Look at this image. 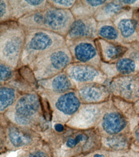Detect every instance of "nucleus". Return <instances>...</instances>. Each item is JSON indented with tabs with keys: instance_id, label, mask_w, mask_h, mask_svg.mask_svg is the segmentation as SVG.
<instances>
[{
	"instance_id": "nucleus-28",
	"label": "nucleus",
	"mask_w": 139,
	"mask_h": 157,
	"mask_svg": "<svg viewBox=\"0 0 139 157\" xmlns=\"http://www.w3.org/2000/svg\"><path fill=\"white\" fill-rule=\"evenodd\" d=\"M131 139L135 144L139 147V124L134 128L133 131Z\"/></svg>"
},
{
	"instance_id": "nucleus-1",
	"label": "nucleus",
	"mask_w": 139,
	"mask_h": 157,
	"mask_svg": "<svg viewBox=\"0 0 139 157\" xmlns=\"http://www.w3.org/2000/svg\"><path fill=\"white\" fill-rule=\"evenodd\" d=\"M75 19L71 10L59 9L48 3L43 9L25 16L17 22L26 29H42L65 37Z\"/></svg>"
},
{
	"instance_id": "nucleus-17",
	"label": "nucleus",
	"mask_w": 139,
	"mask_h": 157,
	"mask_svg": "<svg viewBox=\"0 0 139 157\" xmlns=\"http://www.w3.org/2000/svg\"><path fill=\"white\" fill-rule=\"evenodd\" d=\"M96 42L100 52L102 62L114 63L121 58L128 51L130 44L111 43L101 39H97Z\"/></svg>"
},
{
	"instance_id": "nucleus-3",
	"label": "nucleus",
	"mask_w": 139,
	"mask_h": 157,
	"mask_svg": "<svg viewBox=\"0 0 139 157\" xmlns=\"http://www.w3.org/2000/svg\"><path fill=\"white\" fill-rule=\"evenodd\" d=\"M8 115L16 125L22 127H40L44 129L46 123L42 97L35 92L20 96L12 106Z\"/></svg>"
},
{
	"instance_id": "nucleus-6",
	"label": "nucleus",
	"mask_w": 139,
	"mask_h": 157,
	"mask_svg": "<svg viewBox=\"0 0 139 157\" xmlns=\"http://www.w3.org/2000/svg\"><path fill=\"white\" fill-rule=\"evenodd\" d=\"M100 69L110 81L118 76L139 74V43L130 44L126 54L114 63L101 62Z\"/></svg>"
},
{
	"instance_id": "nucleus-31",
	"label": "nucleus",
	"mask_w": 139,
	"mask_h": 157,
	"mask_svg": "<svg viewBox=\"0 0 139 157\" xmlns=\"http://www.w3.org/2000/svg\"><path fill=\"white\" fill-rule=\"evenodd\" d=\"M135 107H136V108L139 110V100H138L137 102H135Z\"/></svg>"
},
{
	"instance_id": "nucleus-2",
	"label": "nucleus",
	"mask_w": 139,
	"mask_h": 157,
	"mask_svg": "<svg viewBox=\"0 0 139 157\" xmlns=\"http://www.w3.org/2000/svg\"><path fill=\"white\" fill-rule=\"evenodd\" d=\"M26 37V29L17 21L0 24V63L18 69Z\"/></svg>"
},
{
	"instance_id": "nucleus-5",
	"label": "nucleus",
	"mask_w": 139,
	"mask_h": 157,
	"mask_svg": "<svg viewBox=\"0 0 139 157\" xmlns=\"http://www.w3.org/2000/svg\"><path fill=\"white\" fill-rule=\"evenodd\" d=\"M72 63L73 59L66 45L38 56L28 67L38 81L62 72Z\"/></svg>"
},
{
	"instance_id": "nucleus-24",
	"label": "nucleus",
	"mask_w": 139,
	"mask_h": 157,
	"mask_svg": "<svg viewBox=\"0 0 139 157\" xmlns=\"http://www.w3.org/2000/svg\"><path fill=\"white\" fill-rule=\"evenodd\" d=\"M16 89L9 84L1 85L0 88V110L1 113L5 112L17 100Z\"/></svg>"
},
{
	"instance_id": "nucleus-20",
	"label": "nucleus",
	"mask_w": 139,
	"mask_h": 157,
	"mask_svg": "<svg viewBox=\"0 0 139 157\" xmlns=\"http://www.w3.org/2000/svg\"><path fill=\"white\" fill-rule=\"evenodd\" d=\"M107 2L106 0H76L71 11L75 17H94L98 9Z\"/></svg>"
},
{
	"instance_id": "nucleus-8",
	"label": "nucleus",
	"mask_w": 139,
	"mask_h": 157,
	"mask_svg": "<svg viewBox=\"0 0 139 157\" xmlns=\"http://www.w3.org/2000/svg\"><path fill=\"white\" fill-rule=\"evenodd\" d=\"M101 136H113L129 133V121L126 116L115 107L107 106L98 124Z\"/></svg>"
},
{
	"instance_id": "nucleus-23",
	"label": "nucleus",
	"mask_w": 139,
	"mask_h": 157,
	"mask_svg": "<svg viewBox=\"0 0 139 157\" xmlns=\"http://www.w3.org/2000/svg\"><path fill=\"white\" fill-rule=\"evenodd\" d=\"M97 37L111 43L124 44L123 39L112 21L98 22Z\"/></svg>"
},
{
	"instance_id": "nucleus-15",
	"label": "nucleus",
	"mask_w": 139,
	"mask_h": 157,
	"mask_svg": "<svg viewBox=\"0 0 139 157\" xmlns=\"http://www.w3.org/2000/svg\"><path fill=\"white\" fill-rule=\"evenodd\" d=\"M57 95L53 106L64 119H71L82 106L77 91L76 90H72L64 94H57Z\"/></svg>"
},
{
	"instance_id": "nucleus-29",
	"label": "nucleus",
	"mask_w": 139,
	"mask_h": 157,
	"mask_svg": "<svg viewBox=\"0 0 139 157\" xmlns=\"http://www.w3.org/2000/svg\"><path fill=\"white\" fill-rule=\"evenodd\" d=\"M54 129H55V131L56 132L61 133V132H62L64 131L65 127H64L63 124H61V123H57V124H55Z\"/></svg>"
},
{
	"instance_id": "nucleus-25",
	"label": "nucleus",
	"mask_w": 139,
	"mask_h": 157,
	"mask_svg": "<svg viewBox=\"0 0 139 157\" xmlns=\"http://www.w3.org/2000/svg\"><path fill=\"white\" fill-rule=\"evenodd\" d=\"M16 69L12 68L9 65L0 63V82L1 85L8 84L13 79Z\"/></svg>"
},
{
	"instance_id": "nucleus-9",
	"label": "nucleus",
	"mask_w": 139,
	"mask_h": 157,
	"mask_svg": "<svg viewBox=\"0 0 139 157\" xmlns=\"http://www.w3.org/2000/svg\"><path fill=\"white\" fill-rule=\"evenodd\" d=\"M112 21L125 43H139V8H128Z\"/></svg>"
},
{
	"instance_id": "nucleus-7",
	"label": "nucleus",
	"mask_w": 139,
	"mask_h": 157,
	"mask_svg": "<svg viewBox=\"0 0 139 157\" xmlns=\"http://www.w3.org/2000/svg\"><path fill=\"white\" fill-rule=\"evenodd\" d=\"M96 39H79L66 42L73 63L89 64L100 69L102 60Z\"/></svg>"
},
{
	"instance_id": "nucleus-34",
	"label": "nucleus",
	"mask_w": 139,
	"mask_h": 157,
	"mask_svg": "<svg viewBox=\"0 0 139 157\" xmlns=\"http://www.w3.org/2000/svg\"><path fill=\"white\" fill-rule=\"evenodd\" d=\"M137 157H139V156H137Z\"/></svg>"
},
{
	"instance_id": "nucleus-26",
	"label": "nucleus",
	"mask_w": 139,
	"mask_h": 157,
	"mask_svg": "<svg viewBox=\"0 0 139 157\" xmlns=\"http://www.w3.org/2000/svg\"><path fill=\"white\" fill-rule=\"evenodd\" d=\"M13 21L12 10L9 0L0 1V23Z\"/></svg>"
},
{
	"instance_id": "nucleus-16",
	"label": "nucleus",
	"mask_w": 139,
	"mask_h": 157,
	"mask_svg": "<svg viewBox=\"0 0 139 157\" xmlns=\"http://www.w3.org/2000/svg\"><path fill=\"white\" fill-rule=\"evenodd\" d=\"M37 84L39 88L56 94H64L76 90V85L65 71L51 78L38 81Z\"/></svg>"
},
{
	"instance_id": "nucleus-22",
	"label": "nucleus",
	"mask_w": 139,
	"mask_h": 157,
	"mask_svg": "<svg viewBox=\"0 0 139 157\" xmlns=\"http://www.w3.org/2000/svg\"><path fill=\"white\" fill-rule=\"evenodd\" d=\"M131 136L123 134L113 136H101V146L106 149L113 151H123L131 146Z\"/></svg>"
},
{
	"instance_id": "nucleus-12",
	"label": "nucleus",
	"mask_w": 139,
	"mask_h": 157,
	"mask_svg": "<svg viewBox=\"0 0 139 157\" xmlns=\"http://www.w3.org/2000/svg\"><path fill=\"white\" fill-rule=\"evenodd\" d=\"M107 86L112 95L130 103L139 100L138 93V74L118 76L110 81Z\"/></svg>"
},
{
	"instance_id": "nucleus-14",
	"label": "nucleus",
	"mask_w": 139,
	"mask_h": 157,
	"mask_svg": "<svg viewBox=\"0 0 139 157\" xmlns=\"http://www.w3.org/2000/svg\"><path fill=\"white\" fill-rule=\"evenodd\" d=\"M76 91L82 102L100 104L108 102L112 95L107 86L99 83H90L76 87Z\"/></svg>"
},
{
	"instance_id": "nucleus-18",
	"label": "nucleus",
	"mask_w": 139,
	"mask_h": 157,
	"mask_svg": "<svg viewBox=\"0 0 139 157\" xmlns=\"http://www.w3.org/2000/svg\"><path fill=\"white\" fill-rule=\"evenodd\" d=\"M9 3L12 10L13 21H16L25 16L43 9L49 3L46 0H9Z\"/></svg>"
},
{
	"instance_id": "nucleus-21",
	"label": "nucleus",
	"mask_w": 139,
	"mask_h": 157,
	"mask_svg": "<svg viewBox=\"0 0 139 157\" xmlns=\"http://www.w3.org/2000/svg\"><path fill=\"white\" fill-rule=\"evenodd\" d=\"M9 141L15 147H21L30 144L33 136L28 130L17 125H10L6 130Z\"/></svg>"
},
{
	"instance_id": "nucleus-30",
	"label": "nucleus",
	"mask_w": 139,
	"mask_h": 157,
	"mask_svg": "<svg viewBox=\"0 0 139 157\" xmlns=\"http://www.w3.org/2000/svg\"><path fill=\"white\" fill-rule=\"evenodd\" d=\"M30 157H47L46 155L41 151H36L30 154Z\"/></svg>"
},
{
	"instance_id": "nucleus-11",
	"label": "nucleus",
	"mask_w": 139,
	"mask_h": 157,
	"mask_svg": "<svg viewBox=\"0 0 139 157\" xmlns=\"http://www.w3.org/2000/svg\"><path fill=\"white\" fill-rule=\"evenodd\" d=\"M107 102L100 104H86L81 106L77 113L72 117L68 125L77 129H92L100 121Z\"/></svg>"
},
{
	"instance_id": "nucleus-27",
	"label": "nucleus",
	"mask_w": 139,
	"mask_h": 157,
	"mask_svg": "<svg viewBox=\"0 0 139 157\" xmlns=\"http://www.w3.org/2000/svg\"><path fill=\"white\" fill-rule=\"evenodd\" d=\"M76 2V0H48V3L59 9L71 10Z\"/></svg>"
},
{
	"instance_id": "nucleus-32",
	"label": "nucleus",
	"mask_w": 139,
	"mask_h": 157,
	"mask_svg": "<svg viewBox=\"0 0 139 157\" xmlns=\"http://www.w3.org/2000/svg\"><path fill=\"white\" fill-rule=\"evenodd\" d=\"M94 157H105L103 155H100V154H96Z\"/></svg>"
},
{
	"instance_id": "nucleus-4",
	"label": "nucleus",
	"mask_w": 139,
	"mask_h": 157,
	"mask_svg": "<svg viewBox=\"0 0 139 157\" xmlns=\"http://www.w3.org/2000/svg\"><path fill=\"white\" fill-rule=\"evenodd\" d=\"M66 45L65 37L55 32L42 29H26L25 42L19 68L28 66L39 56Z\"/></svg>"
},
{
	"instance_id": "nucleus-19",
	"label": "nucleus",
	"mask_w": 139,
	"mask_h": 157,
	"mask_svg": "<svg viewBox=\"0 0 139 157\" xmlns=\"http://www.w3.org/2000/svg\"><path fill=\"white\" fill-rule=\"evenodd\" d=\"M130 7L126 6L119 1H108L99 8L94 17L97 22L112 21L120 13Z\"/></svg>"
},
{
	"instance_id": "nucleus-10",
	"label": "nucleus",
	"mask_w": 139,
	"mask_h": 157,
	"mask_svg": "<svg viewBox=\"0 0 139 157\" xmlns=\"http://www.w3.org/2000/svg\"><path fill=\"white\" fill-rule=\"evenodd\" d=\"M65 71L76 87L90 83L107 85L110 82L108 77L101 69L89 64L72 63L65 70Z\"/></svg>"
},
{
	"instance_id": "nucleus-33",
	"label": "nucleus",
	"mask_w": 139,
	"mask_h": 157,
	"mask_svg": "<svg viewBox=\"0 0 139 157\" xmlns=\"http://www.w3.org/2000/svg\"><path fill=\"white\" fill-rule=\"evenodd\" d=\"M138 93L139 95V74H138Z\"/></svg>"
},
{
	"instance_id": "nucleus-13",
	"label": "nucleus",
	"mask_w": 139,
	"mask_h": 157,
	"mask_svg": "<svg viewBox=\"0 0 139 157\" xmlns=\"http://www.w3.org/2000/svg\"><path fill=\"white\" fill-rule=\"evenodd\" d=\"M97 23L94 17H75L65 37L66 42L79 39H98Z\"/></svg>"
}]
</instances>
